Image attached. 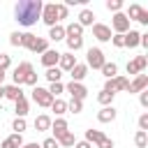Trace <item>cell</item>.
Masks as SVG:
<instances>
[{"mask_svg":"<svg viewBox=\"0 0 148 148\" xmlns=\"http://www.w3.org/2000/svg\"><path fill=\"white\" fill-rule=\"evenodd\" d=\"M46 49H49V39H46V37H35V42L30 44L28 51H32V53H44Z\"/></svg>","mask_w":148,"mask_h":148,"instance_id":"7402d4cb","label":"cell"},{"mask_svg":"<svg viewBox=\"0 0 148 148\" xmlns=\"http://www.w3.org/2000/svg\"><path fill=\"white\" fill-rule=\"evenodd\" d=\"M106 9H109V12H116V14H118V12L123 9V0H106Z\"/></svg>","mask_w":148,"mask_h":148,"instance_id":"74e56055","label":"cell"},{"mask_svg":"<svg viewBox=\"0 0 148 148\" xmlns=\"http://www.w3.org/2000/svg\"><path fill=\"white\" fill-rule=\"evenodd\" d=\"M102 74H104L106 79H113V76L118 74V65H116V62H104V65H102Z\"/></svg>","mask_w":148,"mask_h":148,"instance_id":"f546056e","label":"cell"},{"mask_svg":"<svg viewBox=\"0 0 148 148\" xmlns=\"http://www.w3.org/2000/svg\"><path fill=\"white\" fill-rule=\"evenodd\" d=\"M32 72V65L30 62H18L16 67H14V72H12V81H14V86H23L25 83V76Z\"/></svg>","mask_w":148,"mask_h":148,"instance_id":"5b68a950","label":"cell"},{"mask_svg":"<svg viewBox=\"0 0 148 148\" xmlns=\"http://www.w3.org/2000/svg\"><path fill=\"white\" fill-rule=\"evenodd\" d=\"M97 148H113V139H109V136H104L99 143H97Z\"/></svg>","mask_w":148,"mask_h":148,"instance_id":"7dc6e473","label":"cell"},{"mask_svg":"<svg viewBox=\"0 0 148 148\" xmlns=\"http://www.w3.org/2000/svg\"><path fill=\"white\" fill-rule=\"evenodd\" d=\"M65 37H83V28L76 21H72L69 25H65Z\"/></svg>","mask_w":148,"mask_h":148,"instance_id":"d4e9b609","label":"cell"},{"mask_svg":"<svg viewBox=\"0 0 148 148\" xmlns=\"http://www.w3.org/2000/svg\"><path fill=\"white\" fill-rule=\"evenodd\" d=\"M65 90L72 95V99H76V102H83L86 99V95H88V88L83 86V83H76V81H69L67 86H65Z\"/></svg>","mask_w":148,"mask_h":148,"instance_id":"9c48e42d","label":"cell"},{"mask_svg":"<svg viewBox=\"0 0 148 148\" xmlns=\"http://www.w3.org/2000/svg\"><path fill=\"white\" fill-rule=\"evenodd\" d=\"M14 104H16V109H14V111H16V118H25V116H28V111H30L28 99L23 97V99H18V102H14Z\"/></svg>","mask_w":148,"mask_h":148,"instance_id":"f1b7e54d","label":"cell"},{"mask_svg":"<svg viewBox=\"0 0 148 148\" xmlns=\"http://www.w3.org/2000/svg\"><path fill=\"white\" fill-rule=\"evenodd\" d=\"M39 146H42V148H60V146H58V141H56L53 136H49V139H44V141H42Z\"/></svg>","mask_w":148,"mask_h":148,"instance_id":"bcb514c9","label":"cell"},{"mask_svg":"<svg viewBox=\"0 0 148 148\" xmlns=\"http://www.w3.org/2000/svg\"><path fill=\"white\" fill-rule=\"evenodd\" d=\"M146 67H148V58H146V56H136L134 60L127 62V74H134V76H136V74H141Z\"/></svg>","mask_w":148,"mask_h":148,"instance_id":"30bf717a","label":"cell"},{"mask_svg":"<svg viewBox=\"0 0 148 148\" xmlns=\"http://www.w3.org/2000/svg\"><path fill=\"white\" fill-rule=\"evenodd\" d=\"M74 65H76V56L74 53H69V51L67 53H60V60H58V69L60 72H69Z\"/></svg>","mask_w":148,"mask_h":148,"instance_id":"5bb4252c","label":"cell"},{"mask_svg":"<svg viewBox=\"0 0 148 148\" xmlns=\"http://www.w3.org/2000/svg\"><path fill=\"white\" fill-rule=\"evenodd\" d=\"M102 139H104V132H102V130H86V139H83V141H88L90 146H92V143L97 146Z\"/></svg>","mask_w":148,"mask_h":148,"instance_id":"cb8c5ba5","label":"cell"},{"mask_svg":"<svg viewBox=\"0 0 148 148\" xmlns=\"http://www.w3.org/2000/svg\"><path fill=\"white\" fill-rule=\"evenodd\" d=\"M139 130L141 132H148V113H141L139 116Z\"/></svg>","mask_w":148,"mask_h":148,"instance_id":"f6af8a7d","label":"cell"},{"mask_svg":"<svg viewBox=\"0 0 148 148\" xmlns=\"http://www.w3.org/2000/svg\"><path fill=\"white\" fill-rule=\"evenodd\" d=\"M23 146V136L21 134H9L7 139H2L0 148H21Z\"/></svg>","mask_w":148,"mask_h":148,"instance_id":"44dd1931","label":"cell"},{"mask_svg":"<svg viewBox=\"0 0 148 148\" xmlns=\"http://www.w3.org/2000/svg\"><path fill=\"white\" fill-rule=\"evenodd\" d=\"M111 28H113L116 35H125L127 30H132V28H130V18H127L123 12L113 14V18H111Z\"/></svg>","mask_w":148,"mask_h":148,"instance_id":"8992f818","label":"cell"},{"mask_svg":"<svg viewBox=\"0 0 148 148\" xmlns=\"http://www.w3.org/2000/svg\"><path fill=\"white\" fill-rule=\"evenodd\" d=\"M44 76H46V81H49V83H56V81H60L62 72H60L58 67H49V69L44 72Z\"/></svg>","mask_w":148,"mask_h":148,"instance_id":"4dcf8cb0","label":"cell"},{"mask_svg":"<svg viewBox=\"0 0 148 148\" xmlns=\"http://www.w3.org/2000/svg\"><path fill=\"white\" fill-rule=\"evenodd\" d=\"M127 86H130V81L125 79V76H120V74H116L113 79H106V83H104V88L102 90H106V92H127Z\"/></svg>","mask_w":148,"mask_h":148,"instance_id":"3957f363","label":"cell"},{"mask_svg":"<svg viewBox=\"0 0 148 148\" xmlns=\"http://www.w3.org/2000/svg\"><path fill=\"white\" fill-rule=\"evenodd\" d=\"M35 130H37V132H46V130H51V118H49L46 113H39V116L35 118Z\"/></svg>","mask_w":148,"mask_h":148,"instance_id":"603a6c76","label":"cell"},{"mask_svg":"<svg viewBox=\"0 0 148 148\" xmlns=\"http://www.w3.org/2000/svg\"><path fill=\"white\" fill-rule=\"evenodd\" d=\"M35 37H37V35H32V32H23V44H21V46L30 49V44L35 42Z\"/></svg>","mask_w":148,"mask_h":148,"instance_id":"b9f144b4","label":"cell"},{"mask_svg":"<svg viewBox=\"0 0 148 148\" xmlns=\"http://www.w3.org/2000/svg\"><path fill=\"white\" fill-rule=\"evenodd\" d=\"M5 76H7V72H2V69H0V86H2V81H5Z\"/></svg>","mask_w":148,"mask_h":148,"instance_id":"816d5d0a","label":"cell"},{"mask_svg":"<svg viewBox=\"0 0 148 148\" xmlns=\"http://www.w3.org/2000/svg\"><path fill=\"white\" fill-rule=\"evenodd\" d=\"M9 44H12V46H21V44H23V32H18V30L12 32V35H9Z\"/></svg>","mask_w":148,"mask_h":148,"instance_id":"f35d334b","label":"cell"},{"mask_svg":"<svg viewBox=\"0 0 148 148\" xmlns=\"http://www.w3.org/2000/svg\"><path fill=\"white\" fill-rule=\"evenodd\" d=\"M116 116H118V111L113 109V104H111V106H102V109L97 111V120H99V123H113Z\"/></svg>","mask_w":148,"mask_h":148,"instance_id":"e0dca14e","label":"cell"},{"mask_svg":"<svg viewBox=\"0 0 148 148\" xmlns=\"http://www.w3.org/2000/svg\"><path fill=\"white\" fill-rule=\"evenodd\" d=\"M58 60H60V53L56 49H46L42 53V65L49 69V67H58Z\"/></svg>","mask_w":148,"mask_h":148,"instance_id":"4fadbf2b","label":"cell"},{"mask_svg":"<svg viewBox=\"0 0 148 148\" xmlns=\"http://www.w3.org/2000/svg\"><path fill=\"white\" fill-rule=\"evenodd\" d=\"M111 44H113L116 49H123V46H125V39H123V35H111Z\"/></svg>","mask_w":148,"mask_h":148,"instance_id":"7bdbcfd3","label":"cell"},{"mask_svg":"<svg viewBox=\"0 0 148 148\" xmlns=\"http://www.w3.org/2000/svg\"><path fill=\"white\" fill-rule=\"evenodd\" d=\"M113 92H106V90H99L97 92V102L102 104V106H111V102H113Z\"/></svg>","mask_w":148,"mask_h":148,"instance_id":"1f68e13d","label":"cell"},{"mask_svg":"<svg viewBox=\"0 0 148 148\" xmlns=\"http://www.w3.org/2000/svg\"><path fill=\"white\" fill-rule=\"evenodd\" d=\"M49 39L51 42H60V39H65V25H53V28H49Z\"/></svg>","mask_w":148,"mask_h":148,"instance_id":"484cf974","label":"cell"},{"mask_svg":"<svg viewBox=\"0 0 148 148\" xmlns=\"http://www.w3.org/2000/svg\"><path fill=\"white\" fill-rule=\"evenodd\" d=\"M5 97H7V99H12V102H18V99H23L25 95H23V90H21L18 86H14V83H12V86H5Z\"/></svg>","mask_w":148,"mask_h":148,"instance_id":"ffe728a7","label":"cell"},{"mask_svg":"<svg viewBox=\"0 0 148 148\" xmlns=\"http://www.w3.org/2000/svg\"><path fill=\"white\" fill-rule=\"evenodd\" d=\"M37 76H39V74H37L35 69H32V72H30V74L25 76V86H32V88H35V86H37Z\"/></svg>","mask_w":148,"mask_h":148,"instance_id":"ee69618b","label":"cell"},{"mask_svg":"<svg viewBox=\"0 0 148 148\" xmlns=\"http://www.w3.org/2000/svg\"><path fill=\"white\" fill-rule=\"evenodd\" d=\"M130 21H139V23H143V25H148V12L141 7V5H130V9H127V14H125Z\"/></svg>","mask_w":148,"mask_h":148,"instance_id":"ba28073f","label":"cell"},{"mask_svg":"<svg viewBox=\"0 0 148 148\" xmlns=\"http://www.w3.org/2000/svg\"><path fill=\"white\" fill-rule=\"evenodd\" d=\"M51 111L60 118L62 113H67V102H65V99H60V97H56V99H53V104H51Z\"/></svg>","mask_w":148,"mask_h":148,"instance_id":"4316f807","label":"cell"},{"mask_svg":"<svg viewBox=\"0 0 148 148\" xmlns=\"http://www.w3.org/2000/svg\"><path fill=\"white\" fill-rule=\"evenodd\" d=\"M76 23H79L81 28L92 25V23H95V14H92V9H88V7H86V9H81V12H79V21H76Z\"/></svg>","mask_w":148,"mask_h":148,"instance_id":"d6986e66","label":"cell"},{"mask_svg":"<svg viewBox=\"0 0 148 148\" xmlns=\"http://www.w3.org/2000/svg\"><path fill=\"white\" fill-rule=\"evenodd\" d=\"M92 35L97 42H111V28L104 23H92Z\"/></svg>","mask_w":148,"mask_h":148,"instance_id":"7c38bea8","label":"cell"},{"mask_svg":"<svg viewBox=\"0 0 148 148\" xmlns=\"http://www.w3.org/2000/svg\"><path fill=\"white\" fill-rule=\"evenodd\" d=\"M51 130H53V139L58 141L65 132H69V125H67L65 118H56V120H51Z\"/></svg>","mask_w":148,"mask_h":148,"instance_id":"9a60e30c","label":"cell"},{"mask_svg":"<svg viewBox=\"0 0 148 148\" xmlns=\"http://www.w3.org/2000/svg\"><path fill=\"white\" fill-rule=\"evenodd\" d=\"M12 130H14V134H23L25 132V118H14Z\"/></svg>","mask_w":148,"mask_h":148,"instance_id":"d590c367","label":"cell"},{"mask_svg":"<svg viewBox=\"0 0 148 148\" xmlns=\"http://www.w3.org/2000/svg\"><path fill=\"white\" fill-rule=\"evenodd\" d=\"M123 39H125V46L127 49H136L139 46V39H141V32L139 30H127L123 35Z\"/></svg>","mask_w":148,"mask_h":148,"instance_id":"ac0fdd59","label":"cell"},{"mask_svg":"<svg viewBox=\"0 0 148 148\" xmlns=\"http://www.w3.org/2000/svg\"><path fill=\"white\" fill-rule=\"evenodd\" d=\"M74 143H76V139H74L72 132H65V134L58 139V146H62V148H69V146H74Z\"/></svg>","mask_w":148,"mask_h":148,"instance_id":"d6a6232c","label":"cell"},{"mask_svg":"<svg viewBox=\"0 0 148 148\" xmlns=\"http://www.w3.org/2000/svg\"><path fill=\"white\" fill-rule=\"evenodd\" d=\"M46 90H49V92H51V97L56 99L58 95H62V92H65V86H62L60 81H56V83H49V88H46Z\"/></svg>","mask_w":148,"mask_h":148,"instance_id":"836d02e7","label":"cell"},{"mask_svg":"<svg viewBox=\"0 0 148 148\" xmlns=\"http://www.w3.org/2000/svg\"><path fill=\"white\" fill-rule=\"evenodd\" d=\"M134 143H136V148H146V146H148V134L139 130V132L134 134Z\"/></svg>","mask_w":148,"mask_h":148,"instance_id":"e575fe53","label":"cell"},{"mask_svg":"<svg viewBox=\"0 0 148 148\" xmlns=\"http://www.w3.org/2000/svg\"><path fill=\"white\" fill-rule=\"evenodd\" d=\"M65 42H67L69 53H74V51H79V49H83V37H65Z\"/></svg>","mask_w":148,"mask_h":148,"instance_id":"83f0119b","label":"cell"},{"mask_svg":"<svg viewBox=\"0 0 148 148\" xmlns=\"http://www.w3.org/2000/svg\"><path fill=\"white\" fill-rule=\"evenodd\" d=\"M106 62V58H104V51L102 49H97V46H90L88 49V53H86V67L90 69H102V65Z\"/></svg>","mask_w":148,"mask_h":148,"instance_id":"7a4b0ae2","label":"cell"},{"mask_svg":"<svg viewBox=\"0 0 148 148\" xmlns=\"http://www.w3.org/2000/svg\"><path fill=\"white\" fill-rule=\"evenodd\" d=\"M21 148H42V146H39V143H37V141H30V143H23V146H21Z\"/></svg>","mask_w":148,"mask_h":148,"instance_id":"f907efd6","label":"cell"},{"mask_svg":"<svg viewBox=\"0 0 148 148\" xmlns=\"http://www.w3.org/2000/svg\"><path fill=\"white\" fill-rule=\"evenodd\" d=\"M32 102H35L37 106H42V109H51V104H53V97H51V92H49L46 88H42V86H35V88H32Z\"/></svg>","mask_w":148,"mask_h":148,"instance_id":"277c9868","label":"cell"},{"mask_svg":"<svg viewBox=\"0 0 148 148\" xmlns=\"http://www.w3.org/2000/svg\"><path fill=\"white\" fill-rule=\"evenodd\" d=\"M56 14H58V21H62L69 16V7H65L62 2H56Z\"/></svg>","mask_w":148,"mask_h":148,"instance_id":"8d00e7d4","label":"cell"},{"mask_svg":"<svg viewBox=\"0 0 148 148\" xmlns=\"http://www.w3.org/2000/svg\"><path fill=\"white\" fill-rule=\"evenodd\" d=\"M74 148H92V146H90L88 141H76V143H74Z\"/></svg>","mask_w":148,"mask_h":148,"instance_id":"681fc988","label":"cell"},{"mask_svg":"<svg viewBox=\"0 0 148 148\" xmlns=\"http://www.w3.org/2000/svg\"><path fill=\"white\" fill-rule=\"evenodd\" d=\"M49 28H53V25H58V14H56V2H46L44 7H42V16H39Z\"/></svg>","mask_w":148,"mask_h":148,"instance_id":"52a82bcc","label":"cell"},{"mask_svg":"<svg viewBox=\"0 0 148 148\" xmlns=\"http://www.w3.org/2000/svg\"><path fill=\"white\" fill-rule=\"evenodd\" d=\"M42 7H44L42 0H18V2L14 5V16H16V21H18L21 25L30 28V25H35V23L39 21Z\"/></svg>","mask_w":148,"mask_h":148,"instance_id":"6da1fadb","label":"cell"},{"mask_svg":"<svg viewBox=\"0 0 148 148\" xmlns=\"http://www.w3.org/2000/svg\"><path fill=\"white\" fill-rule=\"evenodd\" d=\"M69 76H72V81L81 83V81L88 76V67H86V62H76V65L69 69Z\"/></svg>","mask_w":148,"mask_h":148,"instance_id":"2e32d148","label":"cell"},{"mask_svg":"<svg viewBox=\"0 0 148 148\" xmlns=\"http://www.w3.org/2000/svg\"><path fill=\"white\" fill-rule=\"evenodd\" d=\"M67 111H72V113H81V111H83V102H76V99H72V102L67 104Z\"/></svg>","mask_w":148,"mask_h":148,"instance_id":"ab89813d","label":"cell"},{"mask_svg":"<svg viewBox=\"0 0 148 148\" xmlns=\"http://www.w3.org/2000/svg\"><path fill=\"white\" fill-rule=\"evenodd\" d=\"M9 65H12V58H9L7 53H0V69H2V72H7V69H9Z\"/></svg>","mask_w":148,"mask_h":148,"instance_id":"60d3db41","label":"cell"},{"mask_svg":"<svg viewBox=\"0 0 148 148\" xmlns=\"http://www.w3.org/2000/svg\"><path fill=\"white\" fill-rule=\"evenodd\" d=\"M146 88H148V74H136L134 81H130L127 92L132 95V92H141V90H146Z\"/></svg>","mask_w":148,"mask_h":148,"instance_id":"8fae6325","label":"cell"},{"mask_svg":"<svg viewBox=\"0 0 148 148\" xmlns=\"http://www.w3.org/2000/svg\"><path fill=\"white\" fill-rule=\"evenodd\" d=\"M139 102H141V106H148V90L139 92Z\"/></svg>","mask_w":148,"mask_h":148,"instance_id":"c3c4849f","label":"cell"},{"mask_svg":"<svg viewBox=\"0 0 148 148\" xmlns=\"http://www.w3.org/2000/svg\"><path fill=\"white\" fill-rule=\"evenodd\" d=\"M5 97V86H0V99Z\"/></svg>","mask_w":148,"mask_h":148,"instance_id":"f5cc1de1","label":"cell"}]
</instances>
